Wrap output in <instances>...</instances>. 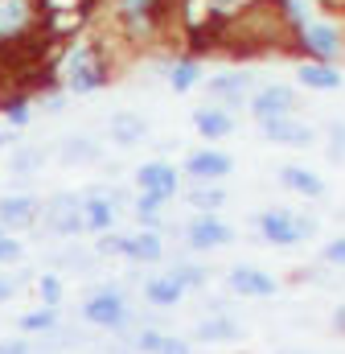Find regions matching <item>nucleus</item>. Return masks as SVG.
I'll return each instance as SVG.
<instances>
[{"label": "nucleus", "mask_w": 345, "mask_h": 354, "mask_svg": "<svg viewBox=\"0 0 345 354\" xmlns=\"http://www.w3.org/2000/svg\"><path fill=\"white\" fill-rule=\"evenodd\" d=\"M230 169H235V157L230 153H218V149H197V153L185 157V174L193 177L197 185H214V181H222Z\"/></svg>", "instance_id": "11"}, {"label": "nucleus", "mask_w": 345, "mask_h": 354, "mask_svg": "<svg viewBox=\"0 0 345 354\" xmlns=\"http://www.w3.org/2000/svg\"><path fill=\"white\" fill-rule=\"evenodd\" d=\"M296 83L308 91H337L342 87V71L329 66V62H296Z\"/></svg>", "instance_id": "18"}, {"label": "nucleus", "mask_w": 345, "mask_h": 354, "mask_svg": "<svg viewBox=\"0 0 345 354\" xmlns=\"http://www.w3.org/2000/svg\"><path fill=\"white\" fill-rule=\"evenodd\" d=\"M41 218V202L29 198V194H4L0 198V227L12 235V231H25Z\"/></svg>", "instance_id": "13"}, {"label": "nucleus", "mask_w": 345, "mask_h": 354, "mask_svg": "<svg viewBox=\"0 0 345 354\" xmlns=\"http://www.w3.org/2000/svg\"><path fill=\"white\" fill-rule=\"evenodd\" d=\"M321 260L333 264V268H345V235L342 239H329V243L321 248Z\"/></svg>", "instance_id": "33"}, {"label": "nucleus", "mask_w": 345, "mask_h": 354, "mask_svg": "<svg viewBox=\"0 0 345 354\" xmlns=\"http://www.w3.org/2000/svg\"><path fill=\"white\" fill-rule=\"evenodd\" d=\"M193 132L201 136V140H222V136H230L235 132V115L226 111V107H201V111H193Z\"/></svg>", "instance_id": "17"}, {"label": "nucleus", "mask_w": 345, "mask_h": 354, "mask_svg": "<svg viewBox=\"0 0 345 354\" xmlns=\"http://www.w3.org/2000/svg\"><path fill=\"white\" fill-rule=\"evenodd\" d=\"M259 235L271 243V248H292V243H304L317 235V218L300 214V210H284V206H271L255 218Z\"/></svg>", "instance_id": "5"}, {"label": "nucleus", "mask_w": 345, "mask_h": 354, "mask_svg": "<svg viewBox=\"0 0 345 354\" xmlns=\"http://www.w3.org/2000/svg\"><path fill=\"white\" fill-rule=\"evenodd\" d=\"M12 136H17L12 128H8V132H0V149H8V145H12Z\"/></svg>", "instance_id": "38"}, {"label": "nucleus", "mask_w": 345, "mask_h": 354, "mask_svg": "<svg viewBox=\"0 0 345 354\" xmlns=\"http://www.w3.org/2000/svg\"><path fill=\"white\" fill-rule=\"evenodd\" d=\"M37 292H41V305H46V309H58V305H62V276L46 272V276L37 280Z\"/></svg>", "instance_id": "29"}, {"label": "nucleus", "mask_w": 345, "mask_h": 354, "mask_svg": "<svg viewBox=\"0 0 345 354\" xmlns=\"http://www.w3.org/2000/svg\"><path fill=\"white\" fill-rule=\"evenodd\" d=\"M172 276H177V284L189 292V288H197V284L206 280V268H197V264H177V268H172Z\"/></svg>", "instance_id": "32"}, {"label": "nucleus", "mask_w": 345, "mask_h": 354, "mask_svg": "<svg viewBox=\"0 0 345 354\" xmlns=\"http://www.w3.org/2000/svg\"><path fill=\"white\" fill-rule=\"evenodd\" d=\"M259 132H263L271 145H292V149H308V145L317 140V128L304 124V120H296V115L267 120V124H259Z\"/></svg>", "instance_id": "12"}, {"label": "nucleus", "mask_w": 345, "mask_h": 354, "mask_svg": "<svg viewBox=\"0 0 345 354\" xmlns=\"http://www.w3.org/2000/svg\"><path fill=\"white\" fill-rule=\"evenodd\" d=\"M83 317L99 330H119L132 317V309H128V297L119 288H99L83 301Z\"/></svg>", "instance_id": "6"}, {"label": "nucleus", "mask_w": 345, "mask_h": 354, "mask_svg": "<svg viewBox=\"0 0 345 354\" xmlns=\"http://www.w3.org/2000/svg\"><path fill=\"white\" fill-rule=\"evenodd\" d=\"M99 252L124 256V260H132V264H152V260H161V252H165V239H161V231H140V235H124V239H115V235H103Z\"/></svg>", "instance_id": "7"}, {"label": "nucleus", "mask_w": 345, "mask_h": 354, "mask_svg": "<svg viewBox=\"0 0 345 354\" xmlns=\"http://www.w3.org/2000/svg\"><path fill=\"white\" fill-rule=\"evenodd\" d=\"M95 157H99V149H95L90 140H70V145L62 149V161H70V165H75V161H95Z\"/></svg>", "instance_id": "31"}, {"label": "nucleus", "mask_w": 345, "mask_h": 354, "mask_svg": "<svg viewBox=\"0 0 345 354\" xmlns=\"http://www.w3.org/2000/svg\"><path fill=\"white\" fill-rule=\"evenodd\" d=\"M181 297H185V288L177 284L172 272H165V276H148V280H144V301L157 305V309H172Z\"/></svg>", "instance_id": "19"}, {"label": "nucleus", "mask_w": 345, "mask_h": 354, "mask_svg": "<svg viewBox=\"0 0 345 354\" xmlns=\"http://www.w3.org/2000/svg\"><path fill=\"white\" fill-rule=\"evenodd\" d=\"M169 202H161V198H148V194H140L136 198V218L144 223V231H157V223H161V210H165Z\"/></svg>", "instance_id": "28"}, {"label": "nucleus", "mask_w": 345, "mask_h": 354, "mask_svg": "<svg viewBox=\"0 0 345 354\" xmlns=\"http://www.w3.org/2000/svg\"><path fill=\"white\" fill-rule=\"evenodd\" d=\"M172 12H177V0H111L115 25H119L124 33H132V37L157 33Z\"/></svg>", "instance_id": "4"}, {"label": "nucleus", "mask_w": 345, "mask_h": 354, "mask_svg": "<svg viewBox=\"0 0 345 354\" xmlns=\"http://www.w3.org/2000/svg\"><path fill=\"white\" fill-rule=\"evenodd\" d=\"M197 83H201V62H197V58H181V62H172V71H169V87L177 91V95L193 91Z\"/></svg>", "instance_id": "24"}, {"label": "nucleus", "mask_w": 345, "mask_h": 354, "mask_svg": "<svg viewBox=\"0 0 345 354\" xmlns=\"http://www.w3.org/2000/svg\"><path fill=\"white\" fill-rule=\"evenodd\" d=\"M230 239H235V231H230V223H222L218 214H193L189 227H185V243L197 248V252H214V248H222V243H230Z\"/></svg>", "instance_id": "9"}, {"label": "nucleus", "mask_w": 345, "mask_h": 354, "mask_svg": "<svg viewBox=\"0 0 345 354\" xmlns=\"http://www.w3.org/2000/svg\"><path fill=\"white\" fill-rule=\"evenodd\" d=\"M0 354H29V342H21V338H8V342H0Z\"/></svg>", "instance_id": "36"}, {"label": "nucleus", "mask_w": 345, "mask_h": 354, "mask_svg": "<svg viewBox=\"0 0 345 354\" xmlns=\"http://www.w3.org/2000/svg\"><path fill=\"white\" fill-rule=\"evenodd\" d=\"M79 206H83V198L66 194V198H54L50 210H41V218H46V227L54 235H79L83 231V210Z\"/></svg>", "instance_id": "15"}, {"label": "nucleus", "mask_w": 345, "mask_h": 354, "mask_svg": "<svg viewBox=\"0 0 345 354\" xmlns=\"http://www.w3.org/2000/svg\"><path fill=\"white\" fill-rule=\"evenodd\" d=\"M111 79V62L99 46H75L62 62V87L70 95H90V91H103Z\"/></svg>", "instance_id": "3"}, {"label": "nucleus", "mask_w": 345, "mask_h": 354, "mask_svg": "<svg viewBox=\"0 0 345 354\" xmlns=\"http://www.w3.org/2000/svg\"><path fill=\"white\" fill-rule=\"evenodd\" d=\"M12 297H17V280L0 276V301H12Z\"/></svg>", "instance_id": "37"}, {"label": "nucleus", "mask_w": 345, "mask_h": 354, "mask_svg": "<svg viewBox=\"0 0 345 354\" xmlns=\"http://www.w3.org/2000/svg\"><path fill=\"white\" fill-rule=\"evenodd\" d=\"M292 111H296V91L288 87V83H267V87L251 91V115H255L259 124L284 120Z\"/></svg>", "instance_id": "8"}, {"label": "nucleus", "mask_w": 345, "mask_h": 354, "mask_svg": "<svg viewBox=\"0 0 345 354\" xmlns=\"http://www.w3.org/2000/svg\"><path fill=\"white\" fill-rule=\"evenodd\" d=\"M333 136H337V140H345V128H337V132H333Z\"/></svg>", "instance_id": "39"}, {"label": "nucleus", "mask_w": 345, "mask_h": 354, "mask_svg": "<svg viewBox=\"0 0 345 354\" xmlns=\"http://www.w3.org/2000/svg\"><path fill=\"white\" fill-rule=\"evenodd\" d=\"M222 202H226V189H222V185H193V189H189V206L201 210V214H214Z\"/></svg>", "instance_id": "26"}, {"label": "nucleus", "mask_w": 345, "mask_h": 354, "mask_svg": "<svg viewBox=\"0 0 345 354\" xmlns=\"http://www.w3.org/2000/svg\"><path fill=\"white\" fill-rule=\"evenodd\" d=\"M284 17L292 25V37H296V50L308 54V62H329L337 66L345 50V37L337 29V21H329L325 12H313L304 0H284Z\"/></svg>", "instance_id": "1"}, {"label": "nucleus", "mask_w": 345, "mask_h": 354, "mask_svg": "<svg viewBox=\"0 0 345 354\" xmlns=\"http://www.w3.org/2000/svg\"><path fill=\"white\" fill-rule=\"evenodd\" d=\"M197 342H239L243 338V326L230 322V317H206L197 330H193Z\"/></svg>", "instance_id": "23"}, {"label": "nucleus", "mask_w": 345, "mask_h": 354, "mask_svg": "<svg viewBox=\"0 0 345 354\" xmlns=\"http://www.w3.org/2000/svg\"><path fill=\"white\" fill-rule=\"evenodd\" d=\"M21 256H25V243H21L17 235H8V231L0 227V268H4V264H17Z\"/></svg>", "instance_id": "30"}, {"label": "nucleus", "mask_w": 345, "mask_h": 354, "mask_svg": "<svg viewBox=\"0 0 345 354\" xmlns=\"http://www.w3.org/2000/svg\"><path fill=\"white\" fill-rule=\"evenodd\" d=\"M206 91H210V99L235 107L239 99H251V79H247V75H218V79L206 83Z\"/></svg>", "instance_id": "20"}, {"label": "nucleus", "mask_w": 345, "mask_h": 354, "mask_svg": "<svg viewBox=\"0 0 345 354\" xmlns=\"http://www.w3.org/2000/svg\"><path fill=\"white\" fill-rule=\"evenodd\" d=\"M136 346L144 354H189V346L181 342V338H172V334H157V330H144L140 338H136Z\"/></svg>", "instance_id": "25"}, {"label": "nucleus", "mask_w": 345, "mask_h": 354, "mask_svg": "<svg viewBox=\"0 0 345 354\" xmlns=\"http://www.w3.org/2000/svg\"><path fill=\"white\" fill-rule=\"evenodd\" d=\"M17 326H21L25 334H46V330H54V326H58V309H46V305H41V309L25 313Z\"/></svg>", "instance_id": "27"}, {"label": "nucleus", "mask_w": 345, "mask_h": 354, "mask_svg": "<svg viewBox=\"0 0 345 354\" xmlns=\"http://www.w3.org/2000/svg\"><path fill=\"white\" fill-rule=\"evenodd\" d=\"M144 136H148V120L144 115H136V111L111 115V140L115 145H140Z\"/></svg>", "instance_id": "22"}, {"label": "nucleus", "mask_w": 345, "mask_h": 354, "mask_svg": "<svg viewBox=\"0 0 345 354\" xmlns=\"http://www.w3.org/2000/svg\"><path fill=\"white\" fill-rule=\"evenodd\" d=\"M41 161H46V153H37V149H33V153H29V149H21V153L12 157V169H17V174H21V169H37Z\"/></svg>", "instance_id": "34"}, {"label": "nucleus", "mask_w": 345, "mask_h": 354, "mask_svg": "<svg viewBox=\"0 0 345 354\" xmlns=\"http://www.w3.org/2000/svg\"><path fill=\"white\" fill-rule=\"evenodd\" d=\"M206 4H210V12H222L226 17V12H239L247 0H206Z\"/></svg>", "instance_id": "35"}, {"label": "nucleus", "mask_w": 345, "mask_h": 354, "mask_svg": "<svg viewBox=\"0 0 345 354\" xmlns=\"http://www.w3.org/2000/svg\"><path fill=\"white\" fill-rule=\"evenodd\" d=\"M279 181L292 194H300V198H321L325 194V177H317L313 169H304V165H284L279 169Z\"/></svg>", "instance_id": "21"}, {"label": "nucleus", "mask_w": 345, "mask_h": 354, "mask_svg": "<svg viewBox=\"0 0 345 354\" xmlns=\"http://www.w3.org/2000/svg\"><path fill=\"white\" fill-rule=\"evenodd\" d=\"M50 21L46 0H0V58L41 41Z\"/></svg>", "instance_id": "2"}, {"label": "nucleus", "mask_w": 345, "mask_h": 354, "mask_svg": "<svg viewBox=\"0 0 345 354\" xmlns=\"http://www.w3.org/2000/svg\"><path fill=\"white\" fill-rule=\"evenodd\" d=\"M136 185H140V194H148V198L172 202L177 189H181V177H177V169H172L169 161H144V165L136 169Z\"/></svg>", "instance_id": "10"}, {"label": "nucleus", "mask_w": 345, "mask_h": 354, "mask_svg": "<svg viewBox=\"0 0 345 354\" xmlns=\"http://www.w3.org/2000/svg\"><path fill=\"white\" fill-rule=\"evenodd\" d=\"M226 288L230 292H239V297H271L279 284H275V276L271 272H263V268H251V264H239L226 272Z\"/></svg>", "instance_id": "14"}, {"label": "nucleus", "mask_w": 345, "mask_h": 354, "mask_svg": "<svg viewBox=\"0 0 345 354\" xmlns=\"http://www.w3.org/2000/svg\"><path fill=\"white\" fill-rule=\"evenodd\" d=\"M79 210H83V231H90V235H107L115 227V202L103 194H86Z\"/></svg>", "instance_id": "16"}]
</instances>
